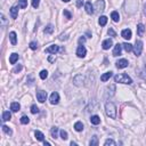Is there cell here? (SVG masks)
<instances>
[{
    "mask_svg": "<svg viewBox=\"0 0 146 146\" xmlns=\"http://www.w3.org/2000/svg\"><path fill=\"white\" fill-rule=\"evenodd\" d=\"M63 14H64L65 16H66V18H68V19H70V18H72V15H71V13H70V11H68V10H66V9H65L64 11H63Z\"/></svg>",
    "mask_w": 146,
    "mask_h": 146,
    "instance_id": "obj_39",
    "label": "cell"
},
{
    "mask_svg": "<svg viewBox=\"0 0 146 146\" xmlns=\"http://www.w3.org/2000/svg\"><path fill=\"white\" fill-rule=\"evenodd\" d=\"M44 144H45V145H50V143H48V142H46V141H44Z\"/></svg>",
    "mask_w": 146,
    "mask_h": 146,
    "instance_id": "obj_46",
    "label": "cell"
},
{
    "mask_svg": "<svg viewBox=\"0 0 146 146\" xmlns=\"http://www.w3.org/2000/svg\"><path fill=\"white\" fill-rule=\"evenodd\" d=\"M63 1H64V2H68V1H70V0H63Z\"/></svg>",
    "mask_w": 146,
    "mask_h": 146,
    "instance_id": "obj_48",
    "label": "cell"
},
{
    "mask_svg": "<svg viewBox=\"0 0 146 146\" xmlns=\"http://www.w3.org/2000/svg\"><path fill=\"white\" fill-rule=\"evenodd\" d=\"M50 134H51V137L53 138H57V134H58V128L57 127H53L50 130Z\"/></svg>",
    "mask_w": 146,
    "mask_h": 146,
    "instance_id": "obj_29",
    "label": "cell"
},
{
    "mask_svg": "<svg viewBox=\"0 0 146 146\" xmlns=\"http://www.w3.org/2000/svg\"><path fill=\"white\" fill-rule=\"evenodd\" d=\"M89 145L90 146H97L98 145V138H97V136H93V138H91L90 142H89Z\"/></svg>",
    "mask_w": 146,
    "mask_h": 146,
    "instance_id": "obj_28",
    "label": "cell"
},
{
    "mask_svg": "<svg viewBox=\"0 0 146 146\" xmlns=\"http://www.w3.org/2000/svg\"><path fill=\"white\" fill-rule=\"evenodd\" d=\"M121 49H122V45L116 44L115 46H114V49H113V56L121 55Z\"/></svg>",
    "mask_w": 146,
    "mask_h": 146,
    "instance_id": "obj_13",
    "label": "cell"
},
{
    "mask_svg": "<svg viewBox=\"0 0 146 146\" xmlns=\"http://www.w3.org/2000/svg\"><path fill=\"white\" fill-rule=\"evenodd\" d=\"M17 14H18V7H11L10 8V16H11V18H17Z\"/></svg>",
    "mask_w": 146,
    "mask_h": 146,
    "instance_id": "obj_16",
    "label": "cell"
},
{
    "mask_svg": "<svg viewBox=\"0 0 146 146\" xmlns=\"http://www.w3.org/2000/svg\"><path fill=\"white\" fill-rule=\"evenodd\" d=\"M108 34H110L111 37H115V36H116V33L114 32V30H113L112 27H111V29H108Z\"/></svg>",
    "mask_w": 146,
    "mask_h": 146,
    "instance_id": "obj_40",
    "label": "cell"
},
{
    "mask_svg": "<svg viewBox=\"0 0 146 146\" xmlns=\"http://www.w3.org/2000/svg\"><path fill=\"white\" fill-rule=\"evenodd\" d=\"M29 122H30V119H29V116L23 115L22 118H21V123H22V124H27Z\"/></svg>",
    "mask_w": 146,
    "mask_h": 146,
    "instance_id": "obj_31",
    "label": "cell"
},
{
    "mask_svg": "<svg viewBox=\"0 0 146 146\" xmlns=\"http://www.w3.org/2000/svg\"><path fill=\"white\" fill-rule=\"evenodd\" d=\"M34 136H36V138L38 139V141H40V142H44V141H45V136H44V134H42L41 131L36 130V133H34Z\"/></svg>",
    "mask_w": 146,
    "mask_h": 146,
    "instance_id": "obj_19",
    "label": "cell"
},
{
    "mask_svg": "<svg viewBox=\"0 0 146 146\" xmlns=\"http://www.w3.org/2000/svg\"><path fill=\"white\" fill-rule=\"evenodd\" d=\"M77 6H78V7H81L82 6V0H77Z\"/></svg>",
    "mask_w": 146,
    "mask_h": 146,
    "instance_id": "obj_42",
    "label": "cell"
},
{
    "mask_svg": "<svg viewBox=\"0 0 146 146\" xmlns=\"http://www.w3.org/2000/svg\"><path fill=\"white\" fill-rule=\"evenodd\" d=\"M128 61L127 59H124V58H121V59H119L118 62H116V67L118 68H124V67H127L128 66Z\"/></svg>",
    "mask_w": 146,
    "mask_h": 146,
    "instance_id": "obj_8",
    "label": "cell"
},
{
    "mask_svg": "<svg viewBox=\"0 0 146 146\" xmlns=\"http://www.w3.org/2000/svg\"><path fill=\"white\" fill-rule=\"evenodd\" d=\"M44 32H45V34H51L54 32V25L53 24H48L47 27L45 29Z\"/></svg>",
    "mask_w": 146,
    "mask_h": 146,
    "instance_id": "obj_23",
    "label": "cell"
},
{
    "mask_svg": "<svg viewBox=\"0 0 146 146\" xmlns=\"http://www.w3.org/2000/svg\"><path fill=\"white\" fill-rule=\"evenodd\" d=\"M67 39V36H61L59 37V40H66Z\"/></svg>",
    "mask_w": 146,
    "mask_h": 146,
    "instance_id": "obj_44",
    "label": "cell"
},
{
    "mask_svg": "<svg viewBox=\"0 0 146 146\" xmlns=\"http://www.w3.org/2000/svg\"><path fill=\"white\" fill-rule=\"evenodd\" d=\"M9 38H10V42H11V45H16L17 44V38H16V33L14 32H10L9 33Z\"/></svg>",
    "mask_w": 146,
    "mask_h": 146,
    "instance_id": "obj_22",
    "label": "cell"
},
{
    "mask_svg": "<svg viewBox=\"0 0 146 146\" xmlns=\"http://www.w3.org/2000/svg\"><path fill=\"white\" fill-rule=\"evenodd\" d=\"M30 48L32 50H36L37 48H38V44H37L36 41H32V42H30Z\"/></svg>",
    "mask_w": 146,
    "mask_h": 146,
    "instance_id": "obj_37",
    "label": "cell"
},
{
    "mask_svg": "<svg viewBox=\"0 0 146 146\" xmlns=\"http://www.w3.org/2000/svg\"><path fill=\"white\" fill-rule=\"evenodd\" d=\"M114 81L115 82H119V84H124V85H131L133 84V80L128 74L126 73H121V74H118V75L114 77Z\"/></svg>",
    "mask_w": 146,
    "mask_h": 146,
    "instance_id": "obj_2",
    "label": "cell"
},
{
    "mask_svg": "<svg viewBox=\"0 0 146 146\" xmlns=\"http://www.w3.org/2000/svg\"><path fill=\"white\" fill-rule=\"evenodd\" d=\"M122 47L124 48V50L127 51V53H129V51H131L134 49V47H133V45H130V44H128V42H124L123 45H122Z\"/></svg>",
    "mask_w": 146,
    "mask_h": 146,
    "instance_id": "obj_27",
    "label": "cell"
},
{
    "mask_svg": "<svg viewBox=\"0 0 146 146\" xmlns=\"http://www.w3.org/2000/svg\"><path fill=\"white\" fill-rule=\"evenodd\" d=\"M18 61V54H16V53H13L10 55L9 57V62H10V64H15V63Z\"/></svg>",
    "mask_w": 146,
    "mask_h": 146,
    "instance_id": "obj_20",
    "label": "cell"
},
{
    "mask_svg": "<svg viewBox=\"0 0 146 146\" xmlns=\"http://www.w3.org/2000/svg\"><path fill=\"white\" fill-rule=\"evenodd\" d=\"M18 6L19 8L24 9V8L27 7V0H18Z\"/></svg>",
    "mask_w": 146,
    "mask_h": 146,
    "instance_id": "obj_30",
    "label": "cell"
},
{
    "mask_svg": "<svg viewBox=\"0 0 146 146\" xmlns=\"http://www.w3.org/2000/svg\"><path fill=\"white\" fill-rule=\"evenodd\" d=\"M95 7H96V9L99 10V11L104 10V8H105V1H104V0H97L96 4H95Z\"/></svg>",
    "mask_w": 146,
    "mask_h": 146,
    "instance_id": "obj_10",
    "label": "cell"
},
{
    "mask_svg": "<svg viewBox=\"0 0 146 146\" xmlns=\"http://www.w3.org/2000/svg\"><path fill=\"white\" fill-rule=\"evenodd\" d=\"M112 75H113V72H111V71H110V72H106V73H104V74H103V75L101 77V80H102L103 82H106L107 80L110 79Z\"/></svg>",
    "mask_w": 146,
    "mask_h": 146,
    "instance_id": "obj_18",
    "label": "cell"
},
{
    "mask_svg": "<svg viewBox=\"0 0 146 146\" xmlns=\"http://www.w3.org/2000/svg\"><path fill=\"white\" fill-rule=\"evenodd\" d=\"M90 122H91V124L97 126V124L101 123V118H99L98 115H93V116L90 118Z\"/></svg>",
    "mask_w": 146,
    "mask_h": 146,
    "instance_id": "obj_17",
    "label": "cell"
},
{
    "mask_svg": "<svg viewBox=\"0 0 146 146\" xmlns=\"http://www.w3.org/2000/svg\"><path fill=\"white\" fill-rule=\"evenodd\" d=\"M121 36H122V38H124L127 40L131 39V30L130 29H124V30L121 32Z\"/></svg>",
    "mask_w": 146,
    "mask_h": 146,
    "instance_id": "obj_12",
    "label": "cell"
},
{
    "mask_svg": "<svg viewBox=\"0 0 146 146\" xmlns=\"http://www.w3.org/2000/svg\"><path fill=\"white\" fill-rule=\"evenodd\" d=\"M37 99H38L40 103H44L46 99H47V91L39 90L38 93H37Z\"/></svg>",
    "mask_w": 146,
    "mask_h": 146,
    "instance_id": "obj_4",
    "label": "cell"
},
{
    "mask_svg": "<svg viewBox=\"0 0 146 146\" xmlns=\"http://www.w3.org/2000/svg\"><path fill=\"white\" fill-rule=\"evenodd\" d=\"M59 134H61V138L63 139V141H66V139H67V133H66V131H65V130H61V133H59Z\"/></svg>",
    "mask_w": 146,
    "mask_h": 146,
    "instance_id": "obj_35",
    "label": "cell"
},
{
    "mask_svg": "<svg viewBox=\"0 0 146 146\" xmlns=\"http://www.w3.org/2000/svg\"><path fill=\"white\" fill-rule=\"evenodd\" d=\"M85 41H86V38H85V37H81V38L79 39V42H80V44H84Z\"/></svg>",
    "mask_w": 146,
    "mask_h": 146,
    "instance_id": "obj_43",
    "label": "cell"
},
{
    "mask_svg": "<svg viewBox=\"0 0 146 146\" xmlns=\"http://www.w3.org/2000/svg\"><path fill=\"white\" fill-rule=\"evenodd\" d=\"M58 102H59V95H58V93H57V91H54V93L50 95V104L56 105V104H58Z\"/></svg>",
    "mask_w": 146,
    "mask_h": 146,
    "instance_id": "obj_6",
    "label": "cell"
},
{
    "mask_svg": "<svg viewBox=\"0 0 146 146\" xmlns=\"http://www.w3.org/2000/svg\"><path fill=\"white\" fill-rule=\"evenodd\" d=\"M74 129H75L77 131H82L84 130V124H82V122H80V121L75 122V123H74Z\"/></svg>",
    "mask_w": 146,
    "mask_h": 146,
    "instance_id": "obj_25",
    "label": "cell"
},
{
    "mask_svg": "<svg viewBox=\"0 0 146 146\" xmlns=\"http://www.w3.org/2000/svg\"><path fill=\"white\" fill-rule=\"evenodd\" d=\"M134 50H135V55L136 56H141L142 55V51H143V42L141 40L136 41L135 46H134Z\"/></svg>",
    "mask_w": 146,
    "mask_h": 146,
    "instance_id": "obj_3",
    "label": "cell"
},
{
    "mask_svg": "<svg viewBox=\"0 0 146 146\" xmlns=\"http://www.w3.org/2000/svg\"><path fill=\"white\" fill-rule=\"evenodd\" d=\"M59 50V47L57 45H51L48 48H46V53L47 54H56Z\"/></svg>",
    "mask_w": 146,
    "mask_h": 146,
    "instance_id": "obj_7",
    "label": "cell"
},
{
    "mask_svg": "<svg viewBox=\"0 0 146 146\" xmlns=\"http://www.w3.org/2000/svg\"><path fill=\"white\" fill-rule=\"evenodd\" d=\"M22 70V65H17V66L14 68V72H18V71Z\"/></svg>",
    "mask_w": 146,
    "mask_h": 146,
    "instance_id": "obj_41",
    "label": "cell"
},
{
    "mask_svg": "<svg viewBox=\"0 0 146 146\" xmlns=\"http://www.w3.org/2000/svg\"><path fill=\"white\" fill-rule=\"evenodd\" d=\"M38 112H39L38 106H37V105H32V106H31V113H32V114H37Z\"/></svg>",
    "mask_w": 146,
    "mask_h": 146,
    "instance_id": "obj_36",
    "label": "cell"
},
{
    "mask_svg": "<svg viewBox=\"0 0 146 146\" xmlns=\"http://www.w3.org/2000/svg\"><path fill=\"white\" fill-rule=\"evenodd\" d=\"M111 18H112L114 22H119L120 15H119L118 11H112V13H111Z\"/></svg>",
    "mask_w": 146,
    "mask_h": 146,
    "instance_id": "obj_24",
    "label": "cell"
},
{
    "mask_svg": "<svg viewBox=\"0 0 146 146\" xmlns=\"http://www.w3.org/2000/svg\"><path fill=\"white\" fill-rule=\"evenodd\" d=\"M85 8H86V11H87V14H89V15H93V14H94V7H93V5H91L90 1H87V2H86Z\"/></svg>",
    "mask_w": 146,
    "mask_h": 146,
    "instance_id": "obj_11",
    "label": "cell"
},
{
    "mask_svg": "<svg viewBox=\"0 0 146 146\" xmlns=\"http://www.w3.org/2000/svg\"><path fill=\"white\" fill-rule=\"evenodd\" d=\"M47 77H48V72L46 70H42L41 72H40V78H41L42 80H45Z\"/></svg>",
    "mask_w": 146,
    "mask_h": 146,
    "instance_id": "obj_34",
    "label": "cell"
},
{
    "mask_svg": "<svg viewBox=\"0 0 146 146\" xmlns=\"http://www.w3.org/2000/svg\"><path fill=\"white\" fill-rule=\"evenodd\" d=\"M19 108H21V105H19V103L13 102V103L10 104V110L13 111V112H18Z\"/></svg>",
    "mask_w": 146,
    "mask_h": 146,
    "instance_id": "obj_14",
    "label": "cell"
},
{
    "mask_svg": "<svg viewBox=\"0 0 146 146\" xmlns=\"http://www.w3.org/2000/svg\"><path fill=\"white\" fill-rule=\"evenodd\" d=\"M144 14L146 15V4H145V6H144Z\"/></svg>",
    "mask_w": 146,
    "mask_h": 146,
    "instance_id": "obj_47",
    "label": "cell"
},
{
    "mask_svg": "<svg viewBox=\"0 0 146 146\" xmlns=\"http://www.w3.org/2000/svg\"><path fill=\"white\" fill-rule=\"evenodd\" d=\"M144 32H145V26H144V24L139 23V24L137 25V33H138V36H139V37H143Z\"/></svg>",
    "mask_w": 146,
    "mask_h": 146,
    "instance_id": "obj_15",
    "label": "cell"
},
{
    "mask_svg": "<svg viewBox=\"0 0 146 146\" xmlns=\"http://www.w3.org/2000/svg\"><path fill=\"white\" fill-rule=\"evenodd\" d=\"M98 23H99V25H101V26H104V25H106V23H107V17H106V16H101V17H99V19H98Z\"/></svg>",
    "mask_w": 146,
    "mask_h": 146,
    "instance_id": "obj_26",
    "label": "cell"
},
{
    "mask_svg": "<svg viewBox=\"0 0 146 146\" xmlns=\"http://www.w3.org/2000/svg\"><path fill=\"white\" fill-rule=\"evenodd\" d=\"M86 54H87V49L85 48V46L80 45L78 47V49H77V55H78V57H80V58H84V57L86 56Z\"/></svg>",
    "mask_w": 146,
    "mask_h": 146,
    "instance_id": "obj_5",
    "label": "cell"
},
{
    "mask_svg": "<svg viewBox=\"0 0 146 146\" xmlns=\"http://www.w3.org/2000/svg\"><path fill=\"white\" fill-rule=\"evenodd\" d=\"M112 45H113V41H112V40H111V39H106V40H104V41H103L102 47H103V49L107 50V49H110V48L112 47Z\"/></svg>",
    "mask_w": 146,
    "mask_h": 146,
    "instance_id": "obj_9",
    "label": "cell"
},
{
    "mask_svg": "<svg viewBox=\"0 0 146 146\" xmlns=\"http://www.w3.org/2000/svg\"><path fill=\"white\" fill-rule=\"evenodd\" d=\"M105 112L111 119H115L116 118V106L114 105V103L112 102H107L105 104Z\"/></svg>",
    "mask_w": 146,
    "mask_h": 146,
    "instance_id": "obj_1",
    "label": "cell"
},
{
    "mask_svg": "<svg viewBox=\"0 0 146 146\" xmlns=\"http://www.w3.org/2000/svg\"><path fill=\"white\" fill-rule=\"evenodd\" d=\"M54 59H55L54 57H49V58H48V61H49V62H54Z\"/></svg>",
    "mask_w": 146,
    "mask_h": 146,
    "instance_id": "obj_45",
    "label": "cell"
},
{
    "mask_svg": "<svg viewBox=\"0 0 146 146\" xmlns=\"http://www.w3.org/2000/svg\"><path fill=\"white\" fill-rule=\"evenodd\" d=\"M2 130H4V133H6L7 135H11L13 134V131L9 127H7V126H2Z\"/></svg>",
    "mask_w": 146,
    "mask_h": 146,
    "instance_id": "obj_32",
    "label": "cell"
},
{
    "mask_svg": "<svg viewBox=\"0 0 146 146\" xmlns=\"http://www.w3.org/2000/svg\"><path fill=\"white\" fill-rule=\"evenodd\" d=\"M104 145H105V146H108V145L115 146V145H116V143L114 142L113 139H106V141H105V143H104Z\"/></svg>",
    "mask_w": 146,
    "mask_h": 146,
    "instance_id": "obj_33",
    "label": "cell"
},
{
    "mask_svg": "<svg viewBox=\"0 0 146 146\" xmlns=\"http://www.w3.org/2000/svg\"><path fill=\"white\" fill-rule=\"evenodd\" d=\"M40 4V0H32V7L33 8H38Z\"/></svg>",
    "mask_w": 146,
    "mask_h": 146,
    "instance_id": "obj_38",
    "label": "cell"
},
{
    "mask_svg": "<svg viewBox=\"0 0 146 146\" xmlns=\"http://www.w3.org/2000/svg\"><path fill=\"white\" fill-rule=\"evenodd\" d=\"M11 118V114L9 111H5L4 113H2V121H9Z\"/></svg>",
    "mask_w": 146,
    "mask_h": 146,
    "instance_id": "obj_21",
    "label": "cell"
}]
</instances>
